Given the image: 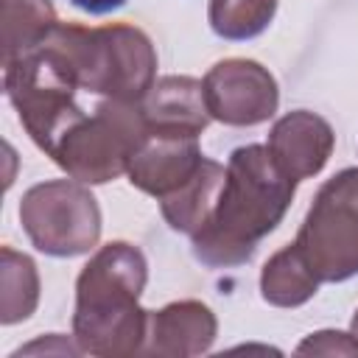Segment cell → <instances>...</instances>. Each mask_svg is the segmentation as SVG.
<instances>
[{
    "instance_id": "cell-1",
    "label": "cell",
    "mask_w": 358,
    "mask_h": 358,
    "mask_svg": "<svg viewBox=\"0 0 358 358\" xmlns=\"http://www.w3.org/2000/svg\"><path fill=\"white\" fill-rule=\"evenodd\" d=\"M296 182L282 173L266 145H241L229 154L218 201L193 235V255L210 268L246 263L257 243L282 221Z\"/></svg>"
},
{
    "instance_id": "cell-2",
    "label": "cell",
    "mask_w": 358,
    "mask_h": 358,
    "mask_svg": "<svg viewBox=\"0 0 358 358\" xmlns=\"http://www.w3.org/2000/svg\"><path fill=\"white\" fill-rule=\"evenodd\" d=\"M148 280L145 255L126 241L101 246L76 280L73 336L81 352L123 358L143 352L148 313L137 305Z\"/></svg>"
},
{
    "instance_id": "cell-3",
    "label": "cell",
    "mask_w": 358,
    "mask_h": 358,
    "mask_svg": "<svg viewBox=\"0 0 358 358\" xmlns=\"http://www.w3.org/2000/svg\"><path fill=\"white\" fill-rule=\"evenodd\" d=\"M45 45L64 62L78 90L109 101L140 103L157 76V50L145 31L109 22V25H76L59 22Z\"/></svg>"
},
{
    "instance_id": "cell-4",
    "label": "cell",
    "mask_w": 358,
    "mask_h": 358,
    "mask_svg": "<svg viewBox=\"0 0 358 358\" xmlns=\"http://www.w3.org/2000/svg\"><path fill=\"white\" fill-rule=\"evenodd\" d=\"M140 103L103 98L92 112L73 123L50 148V159L84 185H103L129 171L137 145L145 137Z\"/></svg>"
},
{
    "instance_id": "cell-5",
    "label": "cell",
    "mask_w": 358,
    "mask_h": 358,
    "mask_svg": "<svg viewBox=\"0 0 358 358\" xmlns=\"http://www.w3.org/2000/svg\"><path fill=\"white\" fill-rule=\"evenodd\" d=\"M3 67L6 95L14 103L25 131L45 154H50L56 140L87 115L76 103V78L45 42Z\"/></svg>"
},
{
    "instance_id": "cell-6",
    "label": "cell",
    "mask_w": 358,
    "mask_h": 358,
    "mask_svg": "<svg viewBox=\"0 0 358 358\" xmlns=\"http://www.w3.org/2000/svg\"><path fill=\"white\" fill-rule=\"evenodd\" d=\"M294 243L319 282L358 274V168H344L319 187Z\"/></svg>"
},
{
    "instance_id": "cell-7",
    "label": "cell",
    "mask_w": 358,
    "mask_h": 358,
    "mask_svg": "<svg viewBox=\"0 0 358 358\" xmlns=\"http://www.w3.org/2000/svg\"><path fill=\"white\" fill-rule=\"evenodd\" d=\"M20 221L31 243L50 257L87 255L101 238V210L84 182L50 179L25 190Z\"/></svg>"
},
{
    "instance_id": "cell-8",
    "label": "cell",
    "mask_w": 358,
    "mask_h": 358,
    "mask_svg": "<svg viewBox=\"0 0 358 358\" xmlns=\"http://www.w3.org/2000/svg\"><path fill=\"white\" fill-rule=\"evenodd\" d=\"M201 84L210 117L227 126L266 123L280 103L274 76L252 59H224L207 70Z\"/></svg>"
},
{
    "instance_id": "cell-9",
    "label": "cell",
    "mask_w": 358,
    "mask_h": 358,
    "mask_svg": "<svg viewBox=\"0 0 358 358\" xmlns=\"http://www.w3.org/2000/svg\"><path fill=\"white\" fill-rule=\"evenodd\" d=\"M201 162L204 154L199 148V137L145 131L126 173L137 190L162 201L165 196L176 193L185 182H190Z\"/></svg>"
},
{
    "instance_id": "cell-10",
    "label": "cell",
    "mask_w": 358,
    "mask_h": 358,
    "mask_svg": "<svg viewBox=\"0 0 358 358\" xmlns=\"http://www.w3.org/2000/svg\"><path fill=\"white\" fill-rule=\"evenodd\" d=\"M333 145H336V134L330 123L316 112L296 109L282 115L271 126L266 148L285 176L302 182L324 168V162L333 154Z\"/></svg>"
},
{
    "instance_id": "cell-11",
    "label": "cell",
    "mask_w": 358,
    "mask_h": 358,
    "mask_svg": "<svg viewBox=\"0 0 358 358\" xmlns=\"http://www.w3.org/2000/svg\"><path fill=\"white\" fill-rule=\"evenodd\" d=\"M218 333L215 313L199 299H179L148 313L143 352L157 358H190L213 347Z\"/></svg>"
},
{
    "instance_id": "cell-12",
    "label": "cell",
    "mask_w": 358,
    "mask_h": 358,
    "mask_svg": "<svg viewBox=\"0 0 358 358\" xmlns=\"http://www.w3.org/2000/svg\"><path fill=\"white\" fill-rule=\"evenodd\" d=\"M140 115L148 131L199 137L210 123L204 84L190 76H162L143 95Z\"/></svg>"
},
{
    "instance_id": "cell-13",
    "label": "cell",
    "mask_w": 358,
    "mask_h": 358,
    "mask_svg": "<svg viewBox=\"0 0 358 358\" xmlns=\"http://www.w3.org/2000/svg\"><path fill=\"white\" fill-rule=\"evenodd\" d=\"M224 176H227V168L204 157V162L193 173V179L185 182L176 193H171L159 201L162 204V218L171 224V229L185 232V235L193 238L204 227V221L210 218V213L218 201Z\"/></svg>"
},
{
    "instance_id": "cell-14",
    "label": "cell",
    "mask_w": 358,
    "mask_h": 358,
    "mask_svg": "<svg viewBox=\"0 0 358 358\" xmlns=\"http://www.w3.org/2000/svg\"><path fill=\"white\" fill-rule=\"evenodd\" d=\"M319 291V277L302 257L296 243L274 252L260 271V294L268 305L299 308Z\"/></svg>"
},
{
    "instance_id": "cell-15",
    "label": "cell",
    "mask_w": 358,
    "mask_h": 358,
    "mask_svg": "<svg viewBox=\"0 0 358 358\" xmlns=\"http://www.w3.org/2000/svg\"><path fill=\"white\" fill-rule=\"evenodd\" d=\"M56 25L50 0H3V64L39 48Z\"/></svg>"
},
{
    "instance_id": "cell-16",
    "label": "cell",
    "mask_w": 358,
    "mask_h": 358,
    "mask_svg": "<svg viewBox=\"0 0 358 358\" xmlns=\"http://www.w3.org/2000/svg\"><path fill=\"white\" fill-rule=\"evenodd\" d=\"M39 302V274L28 255L11 246L0 249V322L17 324L34 313Z\"/></svg>"
},
{
    "instance_id": "cell-17",
    "label": "cell",
    "mask_w": 358,
    "mask_h": 358,
    "mask_svg": "<svg viewBox=\"0 0 358 358\" xmlns=\"http://www.w3.org/2000/svg\"><path fill=\"white\" fill-rule=\"evenodd\" d=\"M277 0H210V25L221 39L243 42L268 28Z\"/></svg>"
},
{
    "instance_id": "cell-18",
    "label": "cell",
    "mask_w": 358,
    "mask_h": 358,
    "mask_svg": "<svg viewBox=\"0 0 358 358\" xmlns=\"http://www.w3.org/2000/svg\"><path fill=\"white\" fill-rule=\"evenodd\" d=\"M299 355H358V341L352 333H338V330H319L310 333L299 347Z\"/></svg>"
},
{
    "instance_id": "cell-19",
    "label": "cell",
    "mask_w": 358,
    "mask_h": 358,
    "mask_svg": "<svg viewBox=\"0 0 358 358\" xmlns=\"http://www.w3.org/2000/svg\"><path fill=\"white\" fill-rule=\"evenodd\" d=\"M70 3L87 14H109V11H117L120 6H126V0H70Z\"/></svg>"
},
{
    "instance_id": "cell-20",
    "label": "cell",
    "mask_w": 358,
    "mask_h": 358,
    "mask_svg": "<svg viewBox=\"0 0 358 358\" xmlns=\"http://www.w3.org/2000/svg\"><path fill=\"white\" fill-rule=\"evenodd\" d=\"M350 333H352V338L358 341V310H355V316H352V324H350Z\"/></svg>"
}]
</instances>
